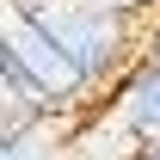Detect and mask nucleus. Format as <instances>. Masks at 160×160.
Masks as SVG:
<instances>
[{
  "mask_svg": "<svg viewBox=\"0 0 160 160\" xmlns=\"http://www.w3.org/2000/svg\"><path fill=\"white\" fill-rule=\"evenodd\" d=\"M19 6L62 43V56L80 68L86 86L117 74L123 49H129V12H111V6H92V0H19Z\"/></svg>",
  "mask_w": 160,
  "mask_h": 160,
  "instance_id": "nucleus-1",
  "label": "nucleus"
},
{
  "mask_svg": "<svg viewBox=\"0 0 160 160\" xmlns=\"http://www.w3.org/2000/svg\"><path fill=\"white\" fill-rule=\"evenodd\" d=\"M0 49L19 62V74H25V86L37 92V105H68V99L86 92L80 68L62 56V43L25 12L19 0H0Z\"/></svg>",
  "mask_w": 160,
  "mask_h": 160,
  "instance_id": "nucleus-2",
  "label": "nucleus"
},
{
  "mask_svg": "<svg viewBox=\"0 0 160 160\" xmlns=\"http://www.w3.org/2000/svg\"><path fill=\"white\" fill-rule=\"evenodd\" d=\"M117 123L142 142V148L160 136V49H148V56L136 62V74L123 80V92H117Z\"/></svg>",
  "mask_w": 160,
  "mask_h": 160,
  "instance_id": "nucleus-3",
  "label": "nucleus"
},
{
  "mask_svg": "<svg viewBox=\"0 0 160 160\" xmlns=\"http://www.w3.org/2000/svg\"><path fill=\"white\" fill-rule=\"evenodd\" d=\"M0 160H49V148L25 136V123H0Z\"/></svg>",
  "mask_w": 160,
  "mask_h": 160,
  "instance_id": "nucleus-4",
  "label": "nucleus"
},
{
  "mask_svg": "<svg viewBox=\"0 0 160 160\" xmlns=\"http://www.w3.org/2000/svg\"><path fill=\"white\" fill-rule=\"evenodd\" d=\"M92 6H111V12H142V6H154V0H92Z\"/></svg>",
  "mask_w": 160,
  "mask_h": 160,
  "instance_id": "nucleus-5",
  "label": "nucleus"
},
{
  "mask_svg": "<svg viewBox=\"0 0 160 160\" xmlns=\"http://www.w3.org/2000/svg\"><path fill=\"white\" fill-rule=\"evenodd\" d=\"M142 154H148V160H160V136H154V142H148V148H142Z\"/></svg>",
  "mask_w": 160,
  "mask_h": 160,
  "instance_id": "nucleus-6",
  "label": "nucleus"
},
{
  "mask_svg": "<svg viewBox=\"0 0 160 160\" xmlns=\"http://www.w3.org/2000/svg\"><path fill=\"white\" fill-rule=\"evenodd\" d=\"M142 160H148V154H142Z\"/></svg>",
  "mask_w": 160,
  "mask_h": 160,
  "instance_id": "nucleus-7",
  "label": "nucleus"
}]
</instances>
